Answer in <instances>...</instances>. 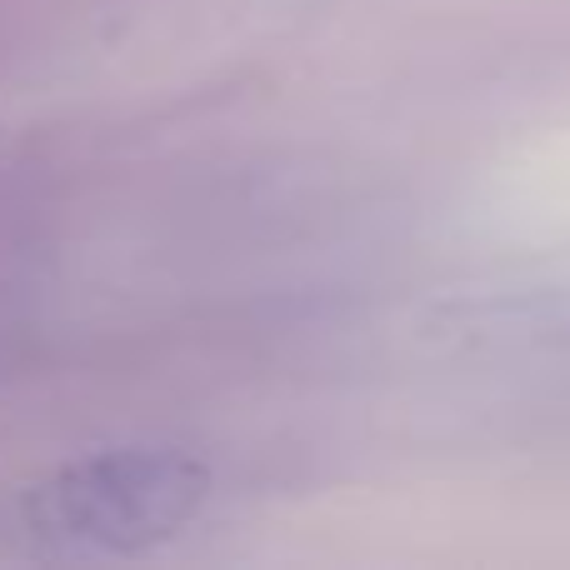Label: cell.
I'll list each match as a JSON object with an SVG mask.
<instances>
[{"mask_svg":"<svg viewBox=\"0 0 570 570\" xmlns=\"http://www.w3.org/2000/svg\"><path fill=\"white\" fill-rule=\"evenodd\" d=\"M210 501V471L180 451H100L46 475L26 521L56 551L136 556L180 535Z\"/></svg>","mask_w":570,"mask_h":570,"instance_id":"cell-1","label":"cell"}]
</instances>
